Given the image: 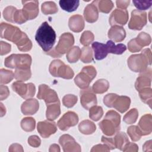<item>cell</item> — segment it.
Instances as JSON below:
<instances>
[{
	"label": "cell",
	"mask_w": 152,
	"mask_h": 152,
	"mask_svg": "<svg viewBox=\"0 0 152 152\" xmlns=\"http://www.w3.org/2000/svg\"><path fill=\"white\" fill-rule=\"evenodd\" d=\"M1 37L15 43L20 51L27 52L32 48V42L27 35L11 24L5 23L1 24Z\"/></svg>",
	"instance_id": "6da1fadb"
},
{
	"label": "cell",
	"mask_w": 152,
	"mask_h": 152,
	"mask_svg": "<svg viewBox=\"0 0 152 152\" xmlns=\"http://www.w3.org/2000/svg\"><path fill=\"white\" fill-rule=\"evenodd\" d=\"M35 39L43 50L48 53L52 49L56 41V33L53 28L45 21L38 28Z\"/></svg>",
	"instance_id": "7a4b0ae2"
},
{
	"label": "cell",
	"mask_w": 152,
	"mask_h": 152,
	"mask_svg": "<svg viewBox=\"0 0 152 152\" xmlns=\"http://www.w3.org/2000/svg\"><path fill=\"white\" fill-rule=\"evenodd\" d=\"M151 64V52L149 48L142 50L140 54L131 55L128 59V65L129 69L135 72H141Z\"/></svg>",
	"instance_id": "3957f363"
},
{
	"label": "cell",
	"mask_w": 152,
	"mask_h": 152,
	"mask_svg": "<svg viewBox=\"0 0 152 152\" xmlns=\"http://www.w3.org/2000/svg\"><path fill=\"white\" fill-rule=\"evenodd\" d=\"M121 116L116 111L109 110L99 126L102 132L107 136H112L120 130Z\"/></svg>",
	"instance_id": "277c9868"
},
{
	"label": "cell",
	"mask_w": 152,
	"mask_h": 152,
	"mask_svg": "<svg viewBox=\"0 0 152 152\" xmlns=\"http://www.w3.org/2000/svg\"><path fill=\"white\" fill-rule=\"evenodd\" d=\"M74 43V37L70 33H64L59 37L58 43L54 49L46 53L53 57H61L72 48Z\"/></svg>",
	"instance_id": "5b68a950"
},
{
	"label": "cell",
	"mask_w": 152,
	"mask_h": 152,
	"mask_svg": "<svg viewBox=\"0 0 152 152\" xmlns=\"http://www.w3.org/2000/svg\"><path fill=\"white\" fill-rule=\"evenodd\" d=\"M31 57L28 54H12L5 59V66L10 68H30Z\"/></svg>",
	"instance_id": "8992f818"
},
{
	"label": "cell",
	"mask_w": 152,
	"mask_h": 152,
	"mask_svg": "<svg viewBox=\"0 0 152 152\" xmlns=\"http://www.w3.org/2000/svg\"><path fill=\"white\" fill-rule=\"evenodd\" d=\"M49 71L50 74L55 77H61L64 79H71L74 73L69 66L65 65L62 61L55 59L52 61L49 65Z\"/></svg>",
	"instance_id": "52a82bcc"
},
{
	"label": "cell",
	"mask_w": 152,
	"mask_h": 152,
	"mask_svg": "<svg viewBox=\"0 0 152 152\" xmlns=\"http://www.w3.org/2000/svg\"><path fill=\"white\" fill-rule=\"evenodd\" d=\"M96 69L93 66H86L75 76L74 82L79 88L81 89L86 88L88 87L91 81L96 77Z\"/></svg>",
	"instance_id": "ba28073f"
},
{
	"label": "cell",
	"mask_w": 152,
	"mask_h": 152,
	"mask_svg": "<svg viewBox=\"0 0 152 152\" xmlns=\"http://www.w3.org/2000/svg\"><path fill=\"white\" fill-rule=\"evenodd\" d=\"M12 88L14 91L25 99L33 97L36 93L35 86L31 83L26 84L23 81H17L12 83Z\"/></svg>",
	"instance_id": "9c48e42d"
},
{
	"label": "cell",
	"mask_w": 152,
	"mask_h": 152,
	"mask_svg": "<svg viewBox=\"0 0 152 152\" xmlns=\"http://www.w3.org/2000/svg\"><path fill=\"white\" fill-rule=\"evenodd\" d=\"M147 12L143 11L134 10L131 12L128 27L131 30H140L147 24Z\"/></svg>",
	"instance_id": "30bf717a"
},
{
	"label": "cell",
	"mask_w": 152,
	"mask_h": 152,
	"mask_svg": "<svg viewBox=\"0 0 152 152\" xmlns=\"http://www.w3.org/2000/svg\"><path fill=\"white\" fill-rule=\"evenodd\" d=\"M37 97L39 99L44 100L46 105L53 103L60 102L56 92L46 84H40L39 86Z\"/></svg>",
	"instance_id": "8fae6325"
},
{
	"label": "cell",
	"mask_w": 152,
	"mask_h": 152,
	"mask_svg": "<svg viewBox=\"0 0 152 152\" xmlns=\"http://www.w3.org/2000/svg\"><path fill=\"white\" fill-rule=\"evenodd\" d=\"M80 102L86 110L97 104V97L91 88L87 87L80 91Z\"/></svg>",
	"instance_id": "7c38bea8"
},
{
	"label": "cell",
	"mask_w": 152,
	"mask_h": 152,
	"mask_svg": "<svg viewBox=\"0 0 152 152\" xmlns=\"http://www.w3.org/2000/svg\"><path fill=\"white\" fill-rule=\"evenodd\" d=\"M78 122V116L74 112L69 111L65 113L58 121V128L62 131H66L70 127L76 125Z\"/></svg>",
	"instance_id": "4fadbf2b"
},
{
	"label": "cell",
	"mask_w": 152,
	"mask_h": 152,
	"mask_svg": "<svg viewBox=\"0 0 152 152\" xmlns=\"http://www.w3.org/2000/svg\"><path fill=\"white\" fill-rule=\"evenodd\" d=\"M23 12L27 20H33L37 17L39 14L38 1H23Z\"/></svg>",
	"instance_id": "5bb4252c"
},
{
	"label": "cell",
	"mask_w": 152,
	"mask_h": 152,
	"mask_svg": "<svg viewBox=\"0 0 152 152\" xmlns=\"http://www.w3.org/2000/svg\"><path fill=\"white\" fill-rule=\"evenodd\" d=\"M59 142L65 152H80L81 151V146L72 137L68 134H64L61 136L59 139Z\"/></svg>",
	"instance_id": "9a60e30c"
},
{
	"label": "cell",
	"mask_w": 152,
	"mask_h": 152,
	"mask_svg": "<svg viewBox=\"0 0 152 152\" xmlns=\"http://www.w3.org/2000/svg\"><path fill=\"white\" fill-rule=\"evenodd\" d=\"M128 12L126 10L115 9L109 17V23L112 26H124L128 20Z\"/></svg>",
	"instance_id": "2e32d148"
},
{
	"label": "cell",
	"mask_w": 152,
	"mask_h": 152,
	"mask_svg": "<svg viewBox=\"0 0 152 152\" xmlns=\"http://www.w3.org/2000/svg\"><path fill=\"white\" fill-rule=\"evenodd\" d=\"M37 129L40 136L46 138L56 132L57 126L55 122L52 121H43L38 122Z\"/></svg>",
	"instance_id": "e0dca14e"
},
{
	"label": "cell",
	"mask_w": 152,
	"mask_h": 152,
	"mask_svg": "<svg viewBox=\"0 0 152 152\" xmlns=\"http://www.w3.org/2000/svg\"><path fill=\"white\" fill-rule=\"evenodd\" d=\"M151 81V69L150 68H147L145 71L141 72L139 77L137 78L135 87L136 90L139 91L140 90L150 87Z\"/></svg>",
	"instance_id": "ac0fdd59"
},
{
	"label": "cell",
	"mask_w": 152,
	"mask_h": 152,
	"mask_svg": "<svg viewBox=\"0 0 152 152\" xmlns=\"http://www.w3.org/2000/svg\"><path fill=\"white\" fill-rule=\"evenodd\" d=\"M138 127L142 135H149L152 131V116L151 115L145 114L139 121Z\"/></svg>",
	"instance_id": "d6986e66"
},
{
	"label": "cell",
	"mask_w": 152,
	"mask_h": 152,
	"mask_svg": "<svg viewBox=\"0 0 152 152\" xmlns=\"http://www.w3.org/2000/svg\"><path fill=\"white\" fill-rule=\"evenodd\" d=\"M39 104L36 99H30L23 103L21 106V112L25 115H32L39 110Z\"/></svg>",
	"instance_id": "ffe728a7"
},
{
	"label": "cell",
	"mask_w": 152,
	"mask_h": 152,
	"mask_svg": "<svg viewBox=\"0 0 152 152\" xmlns=\"http://www.w3.org/2000/svg\"><path fill=\"white\" fill-rule=\"evenodd\" d=\"M131 99L129 97L118 95L112 104V107L121 113H124L129 109Z\"/></svg>",
	"instance_id": "44dd1931"
},
{
	"label": "cell",
	"mask_w": 152,
	"mask_h": 152,
	"mask_svg": "<svg viewBox=\"0 0 152 152\" xmlns=\"http://www.w3.org/2000/svg\"><path fill=\"white\" fill-rule=\"evenodd\" d=\"M84 17L88 23H93L97 20L99 11L94 1L86 7L84 11Z\"/></svg>",
	"instance_id": "7402d4cb"
},
{
	"label": "cell",
	"mask_w": 152,
	"mask_h": 152,
	"mask_svg": "<svg viewBox=\"0 0 152 152\" xmlns=\"http://www.w3.org/2000/svg\"><path fill=\"white\" fill-rule=\"evenodd\" d=\"M108 37L115 42H121L126 37L125 29L119 26H113L109 29L107 34Z\"/></svg>",
	"instance_id": "603a6c76"
},
{
	"label": "cell",
	"mask_w": 152,
	"mask_h": 152,
	"mask_svg": "<svg viewBox=\"0 0 152 152\" xmlns=\"http://www.w3.org/2000/svg\"><path fill=\"white\" fill-rule=\"evenodd\" d=\"M68 26L71 31L76 33L80 32L84 28V20L81 15H74L69 18Z\"/></svg>",
	"instance_id": "cb8c5ba5"
},
{
	"label": "cell",
	"mask_w": 152,
	"mask_h": 152,
	"mask_svg": "<svg viewBox=\"0 0 152 152\" xmlns=\"http://www.w3.org/2000/svg\"><path fill=\"white\" fill-rule=\"evenodd\" d=\"M91 48L94 50V58L96 60H102L105 58L109 53L106 44L94 42L92 43Z\"/></svg>",
	"instance_id": "d4e9b609"
},
{
	"label": "cell",
	"mask_w": 152,
	"mask_h": 152,
	"mask_svg": "<svg viewBox=\"0 0 152 152\" xmlns=\"http://www.w3.org/2000/svg\"><path fill=\"white\" fill-rule=\"evenodd\" d=\"M46 106L47 109L46 112V116L48 120H55L60 115V102L50 103L46 105Z\"/></svg>",
	"instance_id": "484cf974"
},
{
	"label": "cell",
	"mask_w": 152,
	"mask_h": 152,
	"mask_svg": "<svg viewBox=\"0 0 152 152\" xmlns=\"http://www.w3.org/2000/svg\"><path fill=\"white\" fill-rule=\"evenodd\" d=\"M115 147L123 151L125 147L129 142V139L125 132H119L116 133L115 136L113 137Z\"/></svg>",
	"instance_id": "4316f807"
},
{
	"label": "cell",
	"mask_w": 152,
	"mask_h": 152,
	"mask_svg": "<svg viewBox=\"0 0 152 152\" xmlns=\"http://www.w3.org/2000/svg\"><path fill=\"white\" fill-rule=\"evenodd\" d=\"M78 129L83 134L90 135L95 132L96 126L90 120H84L79 124Z\"/></svg>",
	"instance_id": "83f0119b"
},
{
	"label": "cell",
	"mask_w": 152,
	"mask_h": 152,
	"mask_svg": "<svg viewBox=\"0 0 152 152\" xmlns=\"http://www.w3.org/2000/svg\"><path fill=\"white\" fill-rule=\"evenodd\" d=\"M106 45L107 46L108 53H110L121 55L126 50V47L125 45L119 43L116 45L112 40H108Z\"/></svg>",
	"instance_id": "f1b7e54d"
},
{
	"label": "cell",
	"mask_w": 152,
	"mask_h": 152,
	"mask_svg": "<svg viewBox=\"0 0 152 152\" xmlns=\"http://www.w3.org/2000/svg\"><path fill=\"white\" fill-rule=\"evenodd\" d=\"M109 87V83L104 79L97 80L93 85L92 90L95 93L102 94L107 91Z\"/></svg>",
	"instance_id": "f546056e"
},
{
	"label": "cell",
	"mask_w": 152,
	"mask_h": 152,
	"mask_svg": "<svg viewBox=\"0 0 152 152\" xmlns=\"http://www.w3.org/2000/svg\"><path fill=\"white\" fill-rule=\"evenodd\" d=\"M59 3L63 10L71 12L77 9L80 1L78 0H61Z\"/></svg>",
	"instance_id": "4dcf8cb0"
},
{
	"label": "cell",
	"mask_w": 152,
	"mask_h": 152,
	"mask_svg": "<svg viewBox=\"0 0 152 152\" xmlns=\"http://www.w3.org/2000/svg\"><path fill=\"white\" fill-rule=\"evenodd\" d=\"M96 6H97L99 10L101 12L107 14L109 13L113 7V4L112 1L100 0L94 1Z\"/></svg>",
	"instance_id": "1f68e13d"
},
{
	"label": "cell",
	"mask_w": 152,
	"mask_h": 152,
	"mask_svg": "<svg viewBox=\"0 0 152 152\" xmlns=\"http://www.w3.org/2000/svg\"><path fill=\"white\" fill-rule=\"evenodd\" d=\"M81 49L78 46L71 48L66 53V59L70 63L77 62L80 58Z\"/></svg>",
	"instance_id": "d6a6232c"
},
{
	"label": "cell",
	"mask_w": 152,
	"mask_h": 152,
	"mask_svg": "<svg viewBox=\"0 0 152 152\" xmlns=\"http://www.w3.org/2000/svg\"><path fill=\"white\" fill-rule=\"evenodd\" d=\"M31 72L30 68L15 69L14 72V78L18 81H25L30 78Z\"/></svg>",
	"instance_id": "836d02e7"
},
{
	"label": "cell",
	"mask_w": 152,
	"mask_h": 152,
	"mask_svg": "<svg viewBox=\"0 0 152 152\" xmlns=\"http://www.w3.org/2000/svg\"><path fill=\"white\" fill-rule=\"evenodd\" d=\"M139 96L144 103L147 104L150 107L151 106L152 102V90L150 87H147L140 90L139 91Z\"/></svg>",
	"instance_id": "e575fe53"
},
{
	"label": "cell",
	"mask_w": 152,
	"mask_h": 152,
	"mask_svg": "<svg viewBox=\"0 0 152 152\" xmlns=\"http://www.w3.org/2000/svg\"><path fill=\"white\" fill-rule=\"evenodd\" d=\"M41 10L42 12L45 15L55 14L58 11L56 4L53 1H47L43 2L41 6Z\"/></svg>",
	"instance_id": "d590c367"
},
{
	"label": "cell",
	"mask_w": 152,
	"mask_h": 152,
	"mask_svg": "<svg viewBox=\"0 0 152 152\" xmlns=\"http://www.w3.org/2000/svg\"><path fill=\"white\" fill-rule=\"evenodd\" d=\"M36 126V121L31 117L23 118L21 121V128L26 132L33 131Z\"/></svg>",
	"instance_id": "8d00e7d4"
},
{
	"label": "cell",
	"mask_w": 152,
	"mask_h": 152,
	"mask_svg": "<svg viewBox=\"0 0 152 152\" xmlns=\"http://www.w3.org/2000/svg\"><path fill=\"white\" fill-rule=\"evenodd\" d=\"M80 59L84 63H90L93 61L92 49L89 46H84L81 50Z\"/></svg>",
	"instance_id": "74e56055"
},
{
	"label": "cell",
	"mask_w": 152,
	"mask_h": 152,
	"mask_svg": "<svg viewBox=\"0 0 152 152\" xmlns=\"http://www.w3.org/2000/svg\"><path fill=\"white\" fill-rule=\"evenodd\" d=\"M135 39L137 44L142 49L143 47L149 45L151 42V39L150 34L145 32H141L139 33L137 37Z\"/></svg>",
	"instance_id": "f35d334b"
},
{
	"label": "cell",
	"mask_w": 152,
	"mask_h": 152,
	"mask_svg": "<svg viewBox=\"0 0 152 152\" xmlns=\"http://www.w3.org/2000/svg\"><path fill=\"white\" fill-rule=\"evenodd\" d=\"M103 115V110L101 106H93L89 109V117L94 121H99Z\"/></svg>",
	"instance_id": "ab89813d"
},
{
	"label": "cell",
	"mask_w": 152,
	"mask_h": 152,
	"mask_svg": "<svg viewBox=\"0 0 152 152\" xmlns=\"http://www.w3.org/2000/svg\"><path fill=\"white\" fill-rule=\"evenodd\" d=\"M14 77V73L12 71L5 69L4 68L0 70V83L1 84H8L10 83Z\"/></svg>",
	"instance_id": "60d3db41"
},
{
	"label": "cell",
	"mask_w": 152,
	"mask_h": 152,
	"mask_svg": "<svg viewBox=\"0 0 152 152\" xmlns=\"http://www.w3.org/2000/svg\"><path fill=\"white\" fill-rule=\"evenodd\" d=\"M138 117V112L137 109L133 108L129 110L124 116V121L127 124H134Z\"/></svg>",
	"instance_id": "b9f144b4"
},
{
	"label": "cell",
	"mask_w": 152,
	"mask_h": 152,
	"mask_svg": "<svg viewBox=\"0 0 152 152\" xmlns=\"http://www.w3.org/2000/svg\"><path fill=\"white\" fill-rule=\"evenodd\" d=\"M127 133L130 137L131 140L133 141H138L142 136V134L138 126L136 125H132L129 126L127 129Z\"/></svg>",
	"instance_id": "7bdbcfd3"
},
{
	"label": "cell",
	"mask_w": 152,
	"mask_h": 152,
	"mask_svg": "<svg viewBox=\"0 0 152 152\" xmlns=\"http://www.w3.org/2000/svg\"><path fill=\"white\" fill-rule=\"evenodd\" d=\"M94 34L93 33L88 30L84 31L80 38V42L84 46H87L94 40Z\"/></svg>",
	"instance_id": "ee69618b"
},
{
	"label": "cell",
	"mask_w": 152,
	"mask_h": 152,
	"mask_svg": "<svg viewBox=\"0 0 152 152\" xmlns=\"http://www.w3.org/2000/svg\"><path fill=\"white\" fill-rule=\"evenodd\" d=\"M78 98L74 94H66L62 99L63 104L68 108L73 107L77 102Z\"/></svg>",
	"instance_id": "f6af8a7d"
},
{
	"label": "cell",
	"mask_w": 152,
	"mask_h": 152,
	"mask_svg": "<svg viewBox=\"0 0 152 152\" xmlns=\"http://www.w3.org/2000/svg\"><path fill=\"white\" fill-rule=\"evenodd\" d=\"M133 3L138 10L143 11L148 9L152 4L151 0H134Z\"/></svg>",
	"instance_id": "bcb514c9"
},
{
	"label": "cell",
	"mask_w": 152,
	"mask_h": 152,
	"mask_svg": "<svg viewBox=\"0 0 152 152\" xmlns=\"http://www.w3.org/2000/svg\"><path fill=\"white\" fill-rule=\"evenodd\" d=\"M17 10V8L13 6H8L6 7L3 11V17L7 21L14 23L13 17L15 11Z\"/></svg>",
	"instance_id": "7dc6e473"
},
{
	"label": "cell",
	"mask_w": 152,
	"mask_h": 152,
	"mask_svg": "<svg viewBox=\"0 0 152 152\" xmlns=\"http://www.w3.org/2000/svg\"><path fill=\"white\" fill-rule=\"evenodd\" d=\"M14 23L21 24L27 21V20L26 19L24 14L23 12L22 9L21 10H17L15 11L13 17Z\"/></svg>",
	"instance_id": "c3c4849f"
},
{
	"label": "cell",
	"mask_w": 152,
	"mask_h": 152,
	"mask_svg": "<svg viewBox=\"0 0 152 152\" xmlns=\"http://www.w3.org/2000/svg\"><path fill=\"white\" fill-rule=\"evenodd\" d=\"M117 96L118 94L115 93L107 94L103 98V103L107 107H112V104Z\"/></svg>",
	"instance_id": "681fc988"
},
{
	"label": "cell",
	"mask_w": 152,
	"mask_h": 152,
	"mask_svg": "<svg viewBox=\"0 0 152 152\" xmlns=\"http://www.w3.org/2000/svg\"><path fill=\"white\" fill-rule=\"evenodd\" d=\"M128 50L131 52H140L142 48H141L139 45L137 44L135 39H131L128 43Z\"/></svg>",
	"instance_id": "f907efd6"
},
{
	"label": "cell",
	"mask_w": 152,
	"mask_h": 152,
	"mask_svg": "<svg viewBox=\"0 0 152 152\" xmlns=\"http://www.w3.org/2000/svg\"><path fill=\"white\" fill-rule=\"evenodd\" d=\"M101 141L110 150H113V149H115L116 148L115 145V142H114L113 137V138H109V137H104V135H103L102 137Z\"/></svg>",
	"instance_id": "816d5d0a"
},
{
	"label": "cell",
	"mask_w": 152,
	"mask_h": 152,
	"mask_svg": "<svg viewBox=\"0 0 152 152\" xmlns=\"http://www.w3.org/2000/svg\"><path fill=\"white\" fill-rule=\"evenodd\" d=\"M28 144L33 147H38L40 146L41 140L37 135H31L28 138Z\"/></svg>",
	"instance_id": "f5cc1de1"
},
{
	"label": "cell",
	"mask_w": 152,
	"mask_h": 152,
	"mask_svg": "<svg viewBox=\"0 0 152 152\" xmlns=\"http://www.w3.org/2000/svg\"><path fill=\"white\" fill-rule=\"evenodd\" d=\"M11 49V46L10 44L4 42L3 41L1 42V55H4L8 53Z\"/></svg>",
	"instance_id": "db71d44e"
},
{
	"label": "cell",
	"mask_w": 152,
	"mask_h": 152,
	"mask_svg": "<svg viewBox=\"0 0 152 152\" xmlns=\"http://www.w3.org/2000/svg\"><path fill=\"white\" fill-rule=\"evenodd\" d=\"M0 91H1V94H0V99L1 100H3L5 99H7L9 94H10V91L8 90V88L5 86H3L1 85L0 87Z\"/></svg>",
	"instance_id": "11a10c76"
},
{
	"label": "cell",
	"mask_w": 152,
	"mask_h": 152,
	"mask_svg": "<svg viewBox=\"0 0 152 152\" xmlns=\"http://www.w3.org/2000/svg\"><path fill=\"white\" fill-rule=\"evenodd\" d=\"M138 150V145L134 142H129L125 147L123 151H135L137 152Z\"/></svg>",
	"instance_id": "9f6ffc18"
},
{
	"label": "cell",
	"mask_w": 152,
	"mask_h": 152,
	"mask_svg": "<svg viewBox=\"0 0 152 152\" xmlns=\"http://www.w3.org/2000/svg\"><path fill=\"white\" fill-rule=\"evenodd\" d=\"M110 149L105 144H97L93 147L91 151H109Z\"/></svg>",
	"instance_id": "6f0895ef"
},
{
	"label": "cell",
	"mask_w": 152,
	"mask_h": 152,
	"mask_svg": "<svg viewBox=\"0 0 152 152\" xmlns=\"http://www.w3.org/2000/svg\"><path fill=\"white\" fill-rule=\"evenodd\" d=\"M129 3H130L129 0H127V1L118 0L116 1L117 7L122 10H126V8L129 6Z\"/></svg>",
	"instance_id": "680465c9"
},
{
	"label": "cell",
	"mask_w": 152,
	"mask_h": 152,
	"mask_svg": "<svg viewBox=\"0 0 152 152\" xmlns=\"http://www.w3.org/2000/svg\"><path fill=\"white\" fill-rule=\"evenodd\" d=\"M22 146L18 144H12L9 148V151H23Z\"/></svg>",
	"instance_id": "91938a15"
},
{
	"label": "cell",
	"mask_w": 152,
	"mask_h": 152,
	"mask_svg": "<svg viewBox=\"0 0 152 152\" xmlns=\"http://www.w3.org/2000/svg\"><path fill=\"white\" fill-rule=\"evenodd\" d=\"M151 140L146 141L143 145L142 149L144 151H152V142Z\"/></svg>",
	"instance_id": "94428289"
},
{
	"label": "cell",
	"mask_w": 152,
	"mask_h": 152,
	"mask_svg": "<svg viewBox=\"0 0 152 152\" xmlns=\"http://www.w3.org/2000/svg\"><path fill=\"white\" fill-rule=\"evenodd\" d=\"M49 151H60V148L58 145L53 144L50 146Z\"/></svg>",
	"instance_id": "6125c7cd"
},
{
	"label": "cell",
	"mask_w": 152,
	"mask_h": 152,
	"mask_svg": "<svg viewBox=\"0 0 152 152\" xmlns=\"http://www.w3.org/2000/svg\"><path fill=\"white\" fill-rule=\"evenodd\" d=\"M0 104H1V116L2 117L6 113V109L5 106L3 105L2 103H1Z\"/></svg>",
	"instance_id": "be15d7a7"
}]
</instances>
